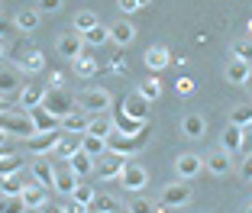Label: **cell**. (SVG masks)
I'll list each match as a JSON object with an SVG mask.
<instances>
[{
	"label": "cell",
	"instance_id": "6da1fadb",
	"mask_svg": "<svg viewBox=\"0 0 252 213\" xmlns=\"http://www.w3.org/2000/svg\"><path fill=\"white\" fill-rule=\"evenodd\" d=\"M74 107H78L81 113H88V117L107 113V110H110V91H104V88H88V91H81V94L74 97Z\"/></svg>",
	"mask_w": 252,
	"mask_h": 213
},
{
	"label": "cell",
	"instance_id": "7a4b0ae2",
	"mask_svg": "<svg viewBox=\"0 0 252 213\" xmlns=\"http://www.w3.org/2000/svg\"><path fill=\"white\" fill-rule=\"evenodd\" d=\"M0 129L10 132V136H20V139H30L32 132H36V126H32L30 110H23V113L3 110V113H0Z\"/></svg>",
	"mask_w": 252,
	"mask_h": 213
},
{
	"label": "cell",
	"instance_id": "3957f363",
	"mask_svg": "<svg viewBox=\"0 0 252 213\" xmlns=\"http://www.w3.org/2000/svg\"><path fill=\"white\" fill-rule=\"evenodd\" d=\"M39 107H42L45 113H52V117L59 120V123H62V117H68L71 110H78V107H74V97L68 94V91H62V88L45 91V100L39 103Z\"/></svg>",
	"mask_w": 252,
	"mask_h": 213
},
{
	"label": "cell",
	"instance_id": "277c9868",
	"mask_svg": "<svg viewBox=\"0 0 252 213\" xmlns=\"http://www.w3.org/2000/svg\"><path fill=\"white\" fill-rule=\"evenodd\" d=\"M191 197H194V191H191V184L188 181H175V184H165L162 187V197H158V207L162 210H178V207H185V204H191Z\"/></svg>",
	"mask_w": 252,
	"mask_h": 213
},
{
	"label": "cell",
	"instance_id": "5b68a950",
	"mask_svg": "<svg viewBox=\"0 0 252 213\" xmlns=\"http://www.w3.org/2000/svg\"><path fill=\"white\" fill-rule=\"evenodd\" d=\"M142 142H146V132H142V136H126V132L113 129L110 136H107V152H113V155H133V152H139V149H142Z\"/></svg>",
	"mask_w": 252,
	"mask_h": 213
},
{
	"label": "cell",
	"instance_id": "8992f818",
	"mask_svg": "<svg viewBox=\"0 0 252 213\" xmlns=\"http://www.w3.org/2000/svg\"><path fill=\"white\" fill-rule=\"evenodd\" d=\"M59 139H62V129H52V132H32L30 139H23V142H26V152L30 155H52Z\"/></svg>",
	"mask_w": 252,
	"mask_h": 213
},
{
	"label": "cell",
	"instance_id": "52a82bcc",
	"mask_svg": "<svg viewBox=\"0 0 252 213\" xmlns=\"http://www.w3.org/2000/svg\"><path fill=\"white\" fill-rule=\"evenodd\" d=\"M120 184H123L129 194H139L149 184V171L142 168V165H136V162H126V168L120 171Z\"/></svg>",
	"mask_w": 252,
	"mask_h": 213
},
{
	"label": "cell",
	"instance_id": "ba28073f",
	"mask_svg": "<svg viewBox=\"0 0 252 213\" xmlns=\"http://www.w3.org/2000/svg\"><path fill=\"white\" fill-rule=\"evenodd\" d=\"M123 168H126V155L107 152V155H100L94 175H100V181H113V178H120V171H123Z\"/></svg>",
	"mask_w": 252,
	"mask_h": 213
},
{
	"label": "cell",
	"instance_id": "9c48e42d",
	"mask_svg": "<svg viewBox=\"0 0 252 213\" xmlns=\"http://www.w3.org/2000/svg\"><path fill=\"white\" fill-rule=\"evenodd\" d=\"M55 52H59L62 59H81L84 55V39L81 32H65V36H59V42H55Z\"/></svg>",
	"mask_w": 252,
	"mask_h": 213
},
{
	"label": "cell",
	"instance_id": "30bf717a",
	"mask_svg": "<svg viewBox=\"0 0 252 213\" xmlns=\"http://www.w3.org/2000/svg\"><path fill=\"white\" fill-rule=\"evenodd\" d=\"M200 168H204V158L194 155V152H185V155L175 158V171H178L181 181H194V178L200 175Z\"/></svg>",
	"mask_w": 252,
	"mask_h": 213
},
{
	"label": "cell",
	"instance_id": "8fae6325",
	"mask_svg": "<svg viewBox=\"0 0 252 213\" xmlns=\"http://www.w3.org/2000/svg\"><path fill=\"white\" fill-rule=\"evenodd\" d=\"M30 178L42 187H55V165L45 155H36V162L30 165Z\"/></svg>",
	"mask_w": 252,
	"mask_h": 213
},
{
	"label": "cell",
	"instance_id": "7c38bea8",
	"mask_svg": "<svg viewBox=\"0 0 252 213\" xmlns=\"http://www.w3.org/2000/svg\"><path fill=\"white\" fill-rule=\"evenodd\" d=\"M20 68L16 65H7V61H0V97H10L13 91H20L23 88V81H20Z\"/></svg>",
	"mask_w": 252,
	"mask_h": 213
},
{
	"label": "cell",
	"instance_id": "4fadbf2b",
	"mask_svg": "<svg viewBox=\"0 0 252 213\" xmlns=\"http://www.w3.org/2000/svg\"><path fill=\"white\" fill-rule=\"evenodd\" d=\"M204 168H207L210 175H217V178L230 175V171H233V155L223 152V149H217V152H210L207 158H204Z\"/></svg>",
	"mask_w": 252,
	"mask_h": 213
},
{
	"label": "cell",
	"instance_id": "5bb4252c",
	"mask_svg": "<svg viewBox=\"0 0 252 213\" xmlns=\"http://www.w3.org/2000/svg\"><path fill=\"white\" fill-rule=\"evenodd\" d=\"M78 181H81V178L74 175L68 165H55V191H59L62 197H71L74 187H78Z\"/></svg>",
	"mask_w": 252,
	"mask_h": 213
},
{
	"label": "cell",
	"instance_id": "9a60e30c",
	"mask_svg": "<svg viewBox=\"0 0 252 213\" xmlns=\"http://www.w3.org/2000/svg\"><path fill=\"white\" fill-rule=\"evenodd\" d=\"M133 39H136V26L126 20V16H123V20H117V23H110V42H117L120 49H126Z\"/></svg>",
	"mask_w": 252,
	"mask_h": 213
},
{
	"label": "cell",
	"instance_id": "2e32d148",
	"mask_svg": "<svg viewBox=\"0 0 252 213\" xmlns=\"http://www.w3.org/2000/svg\"><path fill=\"white\" fill-rule=\"evenodd\" d=\"M74 152H81V136H74V132H62V139L55 142L52 149V158H71Z\"/></svg>",
	"mask_w": 252,
	"mask_h": 213
},
{
	"label": "cell",
	"instance_id": "e0dca14e",
	"mask_svg": "<svg viewBox=\"0 0 252 213\" xmlns=\"http://www.w3.org/2000/svg\"><path fill=\"white\" fill-rule=\"evenodd\" d=\"M142 61H146L149 71H162V68H168V65H171V52L165 49V45H152V49H146Z\"/></svg>",
	"mask_w": 252,
	"mask_h": 213
},
{
	"label": "cell",
	"instance_id": "ac0fdd59",
	"mask_svg": "<svg viewBox=\"0 0 252 213\" xmlns=\"http://www.w3.org/2000/svg\"><path fill=\"white\" fill-rule=\"evenodd\" d=\"M23 204H26V210H39V207L45 204V200H49V187H42V184H26V187H23Z\"/></svg>",
	"mask_w": 252,
	"mask_h": 213
},
{
	"label": "cell",
	"instance_id": "d6986e66",
	"mask_svg": "<svg viewBox=\"0 0 252 213\" xmlns=\"http://www.w3.org/2000/svg\"><path fill=\"white\" fill-rule=\"evenodd\" d=\"M223 74H226V81H230V84H249L252 65H246V61H239V59H230L226 68H223Z\"/></svg>",
	"mask_w": 252,
	"mask_h": 213
},
{
	"label": "cell",
	"instance_id": "ffe728a7",
	"mask_svg": "<svg viewBox=\"0 0 252 213\" xmlns=\"http://www.w3.org/2000/svg\"><path fill=\"white\" fill-rule=\"evenodd\" d=\"M45 91H49V88H42V84H23V88H20V107H23V110L39 107V103L45 100Z\"/></svg>",
	"mask_w": 252,
	"mask_h": 213
},
{
	"label": "cell",
	"instance_id": "44dd1931",
	"mask_svg": "<svg viewBox=\"0 0 252 213\" xmlns=\"http://www.w3.org/2000/svg\"><path fill=\"white\" fill-rule=\"evenodd\" d=\"M65 165H68V168H71L78 178H88V175H94V168H97V158H91L88 152H74V155L68 158Z\"/></svg>",
	"mask_w": 252,
	"mask_h": 213
},
{
	"label": "cell",
	"instance_id": "7402d4cb",
	"mask_svg": "<svg viewBox=\"0 0 252 213\" xmlns=\"http://www.w3.org/2000/svg\"><path fill=\"white\" fill-rule=\"evenodd\" d=\"M88 113H81V110H71L68 117H62V132H74V136H84L88 132Z\"/></svg>",
	"mask_w": 252,
	"mask_h": 213
},
{
	"label": "cell",
	"instance_id": "603a6c76",
	"mask_svg": "<svg viewBox=\"0 0 252 213\" xmlns=\"http://www.w3.org/2000/svg\"><path fill=\"white\" fill-rule=\"evenodd\" d=\"M220 149H223V152H230V155L243 152V129L230 123L226 129H223V136H220Z\"/></svg>",
	"mask_w": 252,
	"mask_h": 213
},
{
	"label": "cell",
	"instance_id": "cb8c5ba5",
	"mask_svg": "<svg viewBox=\"0 0 252 213\" xmlns=\"http://www.w3.org/2000/svg\"><path fill=\"white\" fill-rule=\"evenodd\" d=\"M113 129H117V123H113L110 113H97V117L88 120V132H91V136H100V139H107Z\"/></svg>",
	"mask_w": 252,
	"mask_h": 213
},
{
	"label": "cell",
	"instance_id": "d4e9b609",
	"mask_svg": "<svg viewBox=\"0 0 252 213\" xmlns=\"http://www.w3.org/2000/svg\"><path fill=\"white\" fill-rule=\"evenodd\" d=\"M113 123H117V129H120V132H126V136H142V132H146V123H149V120H133V117H126L123 110H117Z\"/></svg>",
	"mask_w": 252,
	"mask_h": 213
},
{
	"label": "cell",
	"instance_id": "484cf974",
	"mask_svg": "<svg viewBox=\"0 0 252 213\" xmlns=\"http://www.w3.org/2000/svg\"><path fill=\"white\" fill-rule=\"evenodd\" d=\"M120 110H123L126 117H133V120H149V100H142L139 94H129Z\"/></svg>",
	"mask_w": 252,
	"mask_h": 213
},
{
	"label": "cell",
	"instance_id": "4316f807",
	"mask_svg": "<svg viewBox=\"0 0 252 213\" xmlns=\"http://www.w3.org/2000/svg\"><path fill=\"white\" fill-rule=\"evenodd\" d=\"M181 132H185L188 139H200V136L207 132V120L200 117V113H188V117L181 120Z\"/></svg>",
	"mask_w": 252,
	"mask_h": 213
},
{
	"label": "cell",
	"instance_id": "83f0119b",
	"mask_svg": "<svg viewBox=\"0 0 252 213\" xmlns=\"http://www.w3.org/2000/svg\"><path fill=\"white\" fill-rule=\"evenodd\" d=\"M23 187H26V181H23V168L13 171V175L0 178V194H3V197H20Z\"/></svg>",
	"mask_w": 252,
	"mask_h": 213
},
{
	"label": "cell",
	"instance_id": "f1b7e54d",
	"mask_svg": "<svg viewBox=\"0 0 252 213\" xmlns=\"http://www.w3.org/2000/svg\"><path fill=\"white\" fill-rule=\"evenodd\" d=\"M30 117H32V126H36V132H52V129H62L59 120H55L52 113H45L42 107H32Z\"/></svg>",
	"mask_w": 252,
	"mask_h": 213
},
{
	"label": "cell",
	"instance_id": "f546056e",
	"mask_svg": "<svg viewBox=\"0 0 252 213\" xmlns=\"http://www.w3.org/2000/svg\"><path fill=\"white\" fill-rule=\"evenodd\" d=\"M39 20H42L39 10H20V13L13 16V26L20 32H32V30H39Z\"/></svg>",
	"mask_w": 252,
	"mask_h": 213
},
{
	"label": "cell",
	"instance_id": "4dcf8cb0",
	"mask_svg": "<svg viewBox=\"0 0 252 213\" xmlns=\"http://www.w3.org/2000/svg\"><path fill=\"white\" fill-rule=\"evenodd\" d=\"M16 68H20L23 74H39L45 68V55L42 52H30V55H23V59L16 61Z\"/></svg>",
	"mask_w": 252,
	"mask_h": 213
},
{
	"label": "cell",
	"instance_id": "1f68e13d",
	"mask_svg": "<svg viewBox=\"0 0 252 213\" xmlns=\"http://www.w3.org/2000/svg\"><path fill=\"white\" fill-rule=\"evenodd\" d=\"M81 152H88L91 158H100V155H107V139L84 132V136H81Z\"/></svg>",
	"mask_w": 252,
	"mask_h": 213
},
{
	"label": "cell",
	"instance_id": "d6a6232c",
	"mask_svg": "<svg viewBox=\"0 0 252 213\" xmlns=\"http://www.w3.org/2000/svg\"><path fill=\"white\" fill-rule=\"evenodd\" d=\"M91 207H94L97 213H120V210H123L120 197H113V194H97V197H94V204H91Z\"/></svg>",
	"mask_w": 252,
	"mask_h": 213
},
{
	"label": "cell",
	"instance_id": "836d02e7",
	"mask_svg": "<svg viewBox=\"0 0 252 213\" xmlns=\"http://www.w3.org/2000/svg\"><path fill=\"white\" fill-rule=\"evenodd\" d=\"M81 39H84V45H104V42H110V26H100L97 23L94 30L81 32Z\"/></svg>",
	"mask_w": 252,
	"mask_h": 213
},
{
	"label": "cell",
	"instance_id": "e575fe53",
	"mask_svg": "<svg viewBox=\"0 0 252 213\" xmlns=\"http://www.w3.org/2000/svg\"><path fill=\"white\" fill-rule=\"evenodd\" d=\"M97 13H91V10H81V13H74V20H71V30L74 32H88V30H94L97 26Z\"/></svg>",
	"mask_w": 252,
	"mask_h": 213
},
{
	"label": "cell",
	"instance_id": "d590c367",
	"mask_svg": "<svg viewBox=\"0 0 252 213\" xmlns=\"http://www.w3.org/2000/svg\"><path fill=\"white\" fill-rule=\"evenodd\" d=\"M230 123H233V126H239V129H246V126L252 123V103H239V107H233Z\"/></svg>",
	"mask_w": 252,
	"mask_h": 213
},
{
	"label": "cell",
	"instance_id": "8d00e7d4",
	"mask_svg": "<svg viewBox=\"0 0 252 213\" xmlns=\"http://www.w3.org/2000/svg\"><path fill=\"white\" fill-rule=\"evenodd\" d=\"M136 94H139L142 100L152 103V100H158V97H162V84H158L156 78H146V81L139 84V91H136Z\"/></svg>",
	"mask_w": 252,
	"mask_h": 213
},
{
	"label": "cell",
	"instance_id": "74e56055",
	"mask_svg": "<svg viewBox=\"0 0 252 213\" xmlns=\"http://www.w3.org/2000/svg\"><path fill=\"white\" fill-rule=\"evenodd\" d=\"M230 55L239 61H246V65H252V42L249 39H236V42L230 45Z\"/></svg>",
	"mask_w": 252,
	"mask_h": 213
},
{
	"label": "cell",
	"instance_id": "f35d334b",
	"mask_svg": "<svg viewBox=\"0 0 252 213\" xmlns=\"http://www.w3.org/2000/svg\"><path fill=\"white\" fill-rule=\"evenodd\" d=\"M94 197H97V194H94V187H91V184H81V181H78V187H74V194H71V200H74V204H81V207H88V210H91Z\"/></svg>",
	"mask_w": 252,
	"mask_h": 213
},
{
	"label": "cell",
	"instance_id": "ab89813d",
	"mask_svg": "<svg viewBox=\"0 0 252 213\" xmlns=\"http://www.w3.org/2000/svg\"><path fill=\"white\" fill-rule=\"evenodd\" d=\"M126 213H165V210H162L158 204H152L149 197H136V200H129Z\"/></svg>",
	"mask_w": 252,
	"mask_h": 213
},
{
	"label": "cell",
	"instance_id": "60d3db41",
	"mask_svg": "<svg viewBox=\"0 0 252 213\" xmlns=\"http://www.w3.org/2000/svg\"><path fill=\"white\" fill-rule=\"evenodd\" d=\"M74 74H78V78H94V74H97V61L91 59V55L74 59Z\"/></svg>",
	"mask_w": 252,
	"mask_h": 213
},
{
	"label": "cell",
	"instance_id": "b9f144b4",
	"mask_svg": "<svg viewBox=\"0 0 252 213\" xmlns=\"http://www.w3.org/2000/svg\"><path fill=\"white\" fill-rule=\"evenodd\" d=\"M0 213H26V204H23V197H3L0 194Z\"/></svg>",
	"mask_w": 252,
	"mask_h": 213
},
{
	"label": "cell",
	"instance_id": "7bdbcfd3",
	"mask_svg": "<svg viewBox=\"0 0 252 213\" xmlns=\"http://www.w3.org/2000/svg\"><path fill=\"white\" fill-rule=\"evenodd\" d=\"M23 168V162L16 158V155H10V158H0V178L3 175H13V171H20Z\"/></svg>",
	"mask_w": 252,
	"mask_h": 213
},
{
	"label": "cell",
	"instance_id": "ee69618b",
	"mask_svg": "<svg viewBox=\"0 0 252 213\" xmlns=\"http://www.w3.org/2000/svg\"><path fill=\"white\" fill-rule=\"evenodd\" d=\"M239 178H243V181H252V152H246V158L239 162Z\"/></svg>",
	"mask_w": 252,
	"mask_h": 213
},
{
	"label": "cell",
	"instance_id": "f6af8a7d",
	"mask_svg": "<svg viewBox=\"0 0 252 213\" xmlns=\"http://www.w3.org/2000/svg\"><path fill=\"white\" fill-rule=\"evenodd\" d=\"M62 7V0H39V13H55V10Z\"/></svg>",
	"mask_w": 252,
	"mask_h": 213
},
{
	"label": "cell",
	"instance_id": "bcb514c9",
	"mask_svg": "<svg viewBox=\"0 0 252 213\" xmlns=\"http://www.w3.org/2000/svg\"><path fill=\"white\" fill-rule=\"evenodd\" d=\"M117 7H120V13H123V16H129V13L139 10V3H136V0H117Z\"/></svg>",
	"mask_w": 252,
	"mask_h": 213
},
{
	"label": "cell",
	"instance_id": "7dc6e473",
	"mask_svg": "<svg viewBox=\"0 0 252 213\" xmlns=\"http://www.w3.org/2000/svg\"><path fill=\"white\" fill-rule=\"evenodd\" d=\"M175 88H178V94H191V91H194V81H191V78H178V81H175Z\"/></svg>",
	"mask_w": 252,
	"mask_h": 213
},
{
	"label": "cell",
	"instance_id": "c3c4849f",
	"mask_svg": "<svg viewBox=\"0 0 252 213\" xmlns=\"http://www.w3.org/2000/svg\"><path fill=\"white\" fill-rule=\"evenodd\" d=\"M243 152H252V123L243 129Z\"/></svg>",
	"mask_w": 252,
	"mask_h": 213
},
{
	"label": "cell",
	"instance_id": "681fc988",
	"mask_svg": "<svg viewBox=\"0 0 252 213\" xmlns=\"http://www.w3.org/2000/svg\"><path fill=\"white\" fill-rule=\"evenodd\" d=\"M110 68H113V71H117V74H123V71H126V59H123V55H113Z\"/></svg>",
	"mask_w": 252,
	"mask_h": 213
},
{
	"label": "cell",
	"instance_id": "f907efd6",
	"mask_svg": "<svg viewBox=\"0 0 252 213\" xmlns=\"http://www.w3.org/2000/svg\"><path fill=\"white\" fill-rule=\"evenodd\" d=\"M39 213H65V207H59V204H49V200H45V204L39 207Z\"/></svg>",
	"mask_w": 252,
	"mask_h": 213
},
{
	"label": "cell",
	"instance_id": "816d5d0a",
	"mask_svg": "<svg viewBox=\"0 0 252 213\" xmlns=\"http://www.w3.org/2000/svg\"><path fill=\"white\" fill-rule=\"evenodd\" d=\"M7 32H13V23H10V20H3V16H0V39L7 36Z\"/></svg>",
	"mask_w": 252,
	"mask_h": 213
},
{
	"label": "cell",
	"instance_id": "f5cc1de1",
	"mask_svg": "<svg viewBox=\"0 0 252 213\" xmlns=\"http://www.w3.org/2000/svg\"><path fill=\"white\" fill-rule=\"evenodd\" d=\"M65 213H88V207H81V204L71 200V204H65Z\"/></svg>",
	"mask_w": 252,
	"mask_h": 213
},
{
	"label": "cell",
	"instance_id": "db71d44e",
	"mask_svg": "<svg viewBox=\"0 0 252 213\" xmlns=\"http://www.w3.org/2000/svg\"><path fill=\"white\" fill-rule=\"evenodd\" d=\"M7 139H10V132H3V129H0V146H7Z\"/></svg>",
	"mask_w": 252,
	"mask_h": 213
},
{
	"label": "cell",
	"instance_id": "11a10c76",
	"mask_svg": "<svg viewBox=\"0 0 252 213\" xmlns=\"http://www.w3.org/2000/svg\"><path fill=\"white\" fill-rule=\"evenodd\" d=\"M3 110H10V107H7V97H0V113H3Z\"/></svg>",
	"mask_w": 252,
	"mask_h": 213
},
{
	"label": "cell",
	"instance_id": "9f6ffc18",
	"mask_svg": "<svg viewBox=\"0 0 252 213\" xmlns=\"http://www.w3.org/2000/svg\"><path fill=\"white\" fill-rule=\"evenodd\" d=\"M0 61H3V39H0Z\"/></svg>",
	"mask_w": 252,
	"mask_h": 213
},
{
	"label": "cell",
	"instance_id": "6f0895ef",
	"mask_svg": "<svg viewBox=\"0 0 252 213\" xmlns=\"http://www.w3.org/2000/svg\"><path fill=\"white\" fill-rule=\"evenodd\" d=\"M136 3H139V7H146V3H149V0H136Z\"/></svg>",
	"mask_w": 252,
	"mask_h": 213
},
{
	"label": "cell",
	"instance_id": "680465c9",
	"mask_svg": "<svg viewBox=\"0 0 252 213\" xmlns=\"http://www.w3.org/2000/svg\"><path fill=\"white\" fill-rule=\"evenodd\" d=\"M246 88H249V94H252V78H249V84H246Z\"/></svg>",
	"mask_w": 252,
	"mask_h": 213
},
{
	"label": "cell",
	"instance_id": "91938a15",
	"mask_svg": "<svg viewBox=\"0 0 252 213\" xmlns=\"http://www.w3.org/2000/svg\"><path fill=\"white\" fill-rule=\"evenodd\" d=\"M246 213H252V204H249V207H246Z\"/></svg>",
	"mask_w": 252,
	"mask_h": 213
},
{
	"label": "cell",
	"instance_id": "94428289",
	"mask_svg": "<svg viewBox=\"0 0 252 213\" xmlns=\"http://www.w3.org/2000/svg\"><path fill=\"white\" fill-rule=\"evenodd\" d=\"M26 213H39V210H26Z\"/></svg>",
	"mask_w": 252,
	"mask_h": 213
},
{
	"label": "cell",
	"instance_id": "6125c7cd",
	"mask_svg": "<svg viewBox=\"0 0 252 213\" xmlns=\"http://www.w3.org/2000/svg\"><path fill=\"white\" fill-rule=\"evenodd\" d=\"M249 30H252V23H249Z\"/></svg>",
	"mask_w": 252,
	"mask_h": 213
}]
</instances>
